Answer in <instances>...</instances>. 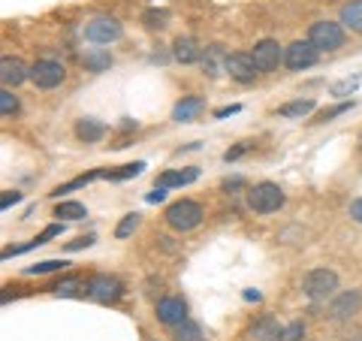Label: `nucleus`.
Returning a JSON list of instances; mask_svg holds the SVG:
<instances>
[{"instance_id":"nucleus-1","label":"nucleus","mask_w":362,"mask_h":341,"mask_svg":"<svg viewBox=\"0 0 362 341\" xmlns=\"http://www.w3.org/2000/svg\"><path fill=\"white\" fill-rule=\"evenodd\" d=\"M284 190H281L275 181H259V185L251 187V193H247V206H251L257 214H272L278 212L281 206H284Z\"/></svg>"},{"instance_id":"nucleus-2","label":"nucleus","mask_w":362,"mask_h":341,"mask_svg":"<svg viewBox=\"0 0 362 341\" xmlns=\"http://www.w3.org/2000/svg\"><path fill=\"white\" fill-rule=\"evenodd\" d=\"M308 40L317 52H335L344 45V25L341 21H314L308 30Z\"/></svg>"},{"instance_id":"nucleus-3","label":"nucleus","mask_w":362,"mask_h":341,"mask_svg":"<svg viewBox=\"0 0 362 341\" xmlns=\"http://www.w3.org/2000/svg\"><path fill=\"white\" fill-rule=\"evenodd\" d=\"M199 221H202V209H199V202H194V200H178V202H173V206L166 209V224L173 226V230H178V233L194 230V226H199Z\"/></svg>"},{"instance_id":"nucleus-4","label":"nucleus","mask_w":362,"mask_h":341,"mask_svg":"<svg viewBox=\"0 0 362 341\" xmlns=\"http://www.w3.org/2000/svg\"><path fill=\"white\" fill-rule=\"evenodd\" d=\"M302 290H305V296L314 299V302H323V299H329L335 296V290H338V275L329 269H314L305 275V284H302Z\"/></svg>"},{"instance_id":"nucleus-5","label":"nucleus","mask_w":362,"mask_h":341,"mask_svg":"<svg viewBox=\"0 0 362 341\" xmlns=\"http://www.w3.org/2000/svg\"><path fill=\"white\" fill-rule=\"evenodd\" d=\"M66 79V70H64V64L61 61H52V58H42L30 67V82L42 88V91H52V88H58L61 82Z\"/></svg>"},{"instance_id":"nucleus-6","label":"nucleus","mask_w":362,"mask_h":341,"mask_svg":"<svg viewBox=\"0 0 362 341\" xmlns=\"http://www.w3.org/2000/svg\"><path fill=\"white\" fill-rule=\"evenodd\" d=\"M317 58H320V52L311 45V40L293 42V45H287V49H284V64H287V70H293V73L308 70V67L317 64Z\"/></svg>"},{"instance_id":"nucleus-7","label":"nucleus","mask_w":362,"mask_h":341,"mask_svg":"<svg viewBox=\"0 0 362 341\" xmlns=\"http://www.w3.org/2000/svg\"><path fill=\"white\" fill-rule=\"evenodd\" d=\"M85 40L97 42V45H109V42L121 40V25L115 18L100 16V18H94V21H88V25H85Z\"/></svg>"},{"instance_id":"nucleus-8","label":"nucleus","mask_w":362,"mask_h":341,"mask_svg":"<svg viewBox=\"0 0 362 341\" xmlns=\"http://www.w3.org/2000/svg\"><path fill=\"white\" fill-rule=\"evenodd\" d=\"M251 58H254V64H257L259 73H272V70H278L281 61H284V52H281V45H278L275 40H259V42L254 45Z\"/></svg>"},{"instance_id":"nucleus-9","label":"nucleus","mask_w":362,"mask_h":341,"mask_svg":"<svg viewBox=\"0 0 362 341\" xmlns=\"http://www.w3.org/2000/svg\"><path fill=\"white\" fill-rule=\"evenodd\" d=\"M121 293H124L121 281L112 275H94L88 281V296L97 302H115V299H121Z\"/></svg>"},{"instance_id":"nucleus-10","label":"nucleus","mask_w":362,"mask_h":341,"mask_svg":"<svg viewBox=\"0 0 362 341\" xmlns=\"http://www.w3.org/2000/svg\"><path fill=\"white\" fill-rule=\"evenodd\" d=\"M226 73H230L235 82H242V85H251L254 79H257V64L251 54H245V52H233L230 58H226Z\"/></svg>"},{"instance_id":"nucleus-11","label":"nucleus","mask_w":362,"mask_h":341,"mask_svg":"<svg viewBox=\"0 0 362 341\" xmlns=\"http://www.w3.org/2000/svg\"><path fill=\"white\" fill-rule=\"evenodd\" d=\"M157 320H160L163 326H178L181 320H187V305L185 299L178 296H166L157 302Z\"/></svg>"},{"instance_id":"nucleus-12","label":"nucleus","mask_w":362,"mask_h":341,"mask_svg":"<svg viewBox=\"0 0 362 341\" xmlns=\"http://www.w3.org/2000/svg\"><path fill=\"white\" fill-rule=\"evenodd\" d=\"M281 335H284V326H281L272 314L259 317V320L247 329V338L251 341H281Z\"/></svg>"},{"instance_id":"nucleus-13","label":"nucleus","mask_w":362,"mask_h":341,"mask_svg":"<svg viewBox=\"0 0 362 341\" xmlns=\"http://www.w3.org/2000/svg\"><path fill=\"white\" fill-rule=\"evenodd\" d=\"M0 79H4L6 88H16V85L25 82V79H30V70L21 58H4L0 61Z\"/></svg>"},{"instance_id":"nucleus-14","label":"nucleus","mask_w":362,"mask_h":341,"mask_svg":"<svg viewBox=\"0 0 362 341\" xmlns=\"http://www.w3.org/2000/svg\"><path fill=\"white\" fill-rule=\"evenodd\" d=\"M226 58H230V54L223 52V45L214 42V45H206V49H202L199 64L209 76H221V73H226Z\"/></svg>"},{"instance_id":"nucleus-15","label":"nucleus","mask_w":362,"mask_h":341,"mask_svg":"<svg viewBox=\"0 0 362 341\" xmlns=\"http://www.w3.org/2000/svg\"><path fill=\"white\" fill-rule=\"evenodd\" d=\"M197 178H199L197 166H190V169H166V173H160V178H157V185L160 187H185V185H194Z\"/></svg>"},{"instance_id":"nucleus-16","label":"nucleus","mask_w":362,"mask_h":341,"mask_svg":"<svg viewBox=\"0 0 362 341\" xmlns=\"http://www.w3.org/2000/svg\"><path fill=\"white\" fill-rule=\"evenodd\" d=\"M359 302H362V296L356 290H350V293H341L332 305H329V317L332 320H344V317H350V314H356V308H359Z\"/></svg>"},{"instance_id":"nucleus-17","label":"nucleus","mask_w":362,"mask_h":341,"mask_svg":"<svg viewBox=\"0 0 362 341\" xmlns=\"http://www.w3.org/2000/svg\"><path fill=\"white\" fill-rule=\"evenodd\" d=\"M202 109H206V100H202V97H194V94L181 97L175 103V109H173V121H178V124L181 121H194Z\"/></svg>"},{"instance_id":"nucleus-18","label":"nucleus","mask_w":362,"mask_h":341,"mask_svg":"<svg viewBox=\"0 0 362 341\" xmlns=\"http://www.w3.org/2000/svg\"><path fill=\"white\" fill-rule=\"evenodd\" d=\"M173 58H175L178 64H197V61L202 58V49L197 45L194 37H178L175 45H173Z\"/></svg>"},{"instance_id":"nucleus-19","label":"nucleus","mask_w":362,"mask_h":341,"mask_svg":"<svg viewBox=\"0 0 362 341\" xmlns=\"http://www.w3.org/2000/svg\"><path fill=\"white\" fill-rule=\"evenodd\" d=\"M76 136H78L82 142H100V139L106 136V124L97 121V118H78Z\"/></svg>"},{"instance_id":"nucleus-20","label":"nucleus","mask_w":362,"mask_h":341,"mask_svg":"<svg viewBox=\"0 0 362 341\" xmlns=\"http://www.w3.org/2000/svg\"><path fill=\"white\" fill-rule=\"evenodd\" d=\"M82 64H85V70H90V73H103V70L112 67V54L106 49H88L82 54Z\"/></svg>"},{"instance_id":"nucleus-21","label":"nucleus","mask_w":362,"mask_h":341,"mask_svg":"<svg viewBox=\"0 0 362 341\" xmlns=\"http://www.w3.org/2000/svg\"><path fill=\"white\" fill-rule=\"evenodd\" d=\"M341 25L362 33V0H350L341 6Z\"/></svg>"},{"instance_id":"nucleus-22","label":"nucleus","mask_w":362,"mask_h":341,"mask_svg":"<svg viewBox=\"0 0 362 341\" xmlns=\"http://www.w3.org/2000/svg\"><path fill=\"white\" fill-rule=\"evenodd\" d=\"M145 169L142 161L127 163V166H118V169H100V178H109V181H124V178H136Z\"/></svg>"},{"instance_id":"nucleus-23","label":"nucleus","mask_w":362,"mask_h":341,"mask_svg":"<svg viewBox=\"0 0 362 341\" xmlns=\"http://www.w3.org/2000/svg\"><path fill=\"white\" fill-rule=\"evenodd\" d=\"M314 112V100H293V103L278 106V115L281 118H305Z\"/></svg>"},{"instance_id":"nucleus-24","label":"nucleus","mask_w":362,"mask_h":341,"mask_svg":"<svg viewBox=\"0 0 362 341\" xmlns=\"http://www.w3.org/2000/svg\"><path fill=\"white\" fill-rule=\"evenodd\" d=\"M175 333H173V338L175 341H202V329L194 323V320H181L178 326H173Z\"/></svg>"},{"instance_id":"nucleus-25","label":"nucleus","mask_w":362,"mask_h":341,"mask_svg":"<svg viewBox=\"0 0 362 341\" xmlns=\"http://www.w3.org/2000/svg\"><path fill=\"white\" fill-rule=\"evenodd\" d=\"M54 218H66V221H82L88 218V209L82 202H61L58 209H54Z\"/></svg>"},{"instance_id":"nucleus-26","label":"nucleus","mask_w":362,"mask_h":341,"mask_svg":"<svg viewBox=\"0 0 362 341\" xmlns=\"http://www.w3.org/2000/svg\"><path fill=\"white\" fill-rule=\"evenodd\" d=\"M354 109V100H341L338 106H332V109H323V112H317V118H314V124H326V121H332V118H338V115H344V112H350Z\"/></svg>"},{"instance_id":"nucleus-27","label":"nucleus","mask_w":362,"mask_h":341,"mask_svg":"<svg viewBox=\"0 0 362 341\" xmlns=\"http://www.w3.org/2000/svg\"><path fill=\"white\" fill-rule=\"evenodd\" d=\"M66 266H70L66 260H42V263H37V266H28L25 275H45V272H58V269H66Z\"/></svg>"},{"instance_id":"nucleus-28","label":"nucleus","mask_w":362,"mask_h":341,"mask_svg":"<svg viewBox=\"0 0 362 341\" xmlns=\"http://www.w3.org/2000/svg\"><path fill=\"white\" fill-rule=\"evenodd\" d=\"M136 226H139V214H136V212H130V214H124V218H121V224L115 226V236H118V238H127V236L136 230Z\"/></svg>"},{"instance_id":"nucleus-29","label":"nucleus","mask_w":362,"mask_h":341,"mask_svg":"<svg viewBox=\"0 0 362 341\" xmlns=\"http://www.w3.org/2000/svg\"><path fill=\"white\" fill-rule=\"evenodd\" d=\"M142 21H145V28H166L169 13L166 9H148V13L142 16Z\"/></svg>"},{"instance_id":"nucleus-30","label":"nucleus","mask_w":362,"mask_h":341,"mask_svg":"<svg viewBox=\"0 0 362 341\" xmlns=\"http://www.w3.org/2000/svg\"><path fill=\"white\" fill-rule=\"evenodd\" d=\"M78 290H85V284L78 281V278H66V281H61L58 287H54L58 296H78Z\"/></svg>"},{"instance_id":"nucleus-31","label":"nucleus","mask_w":362,"mask_h":341,"mask_svg":"<svg viewBox=\"0 0 362 341\" xmlns=\"http://www.w3.org/2000/svg\"><path fill=\"white\" fill-rule=\"evenodd\" d=\"M356 88H359V76L344 79V82H335V85L329 88V94H332V97H347V94H354Z\"/></svg>"},{"instance_id":"nucleus-32","label":"nucleus","mask_w":362,"mask_h":341,"mask_svg":"<svg viewBox=\"0 0 362 341\" xmlns=\"http://www.w3.org/2000/svg\"><path fill=\"white\" fill-rule=\"evenodd\" d=\"M0 112H4L6 118H9V115H16V112H18V100L13 97V91H9V88L0 91Z\"/></svg>"},{"instance_id":"nucleus-33","label":"nucleus","mask_w":362,"mask_h":341,"mask_svg":"<svg viewBox=\"0 0 362 341\" xmlns=\"http://www.w3.org/2000/svg\"><path fill=\"white\" fill-rule=\"evenodd\" d=\"M302 338H305V326L299 320L284 326V335H281V341H302Z\"/></svg>"},{"instance_id":"nucleus-34","label":"nucleus","mask_w":362,"mask_h":341,"mask_svg":"<svg viewBox=\"0 0 362 341\" xmlns=\"http://www.w3.org/2000/svg\"><path fill=\"white\" fill-rule=\"evenodd\" d=\"M61 233H64V224H52V226H45V230L37 236V242H40V245H45L49 238H58Z\"/></svg>"},{"instance_id":"nucleus-35","label":"nucleus","mask_w":362,"mask_h":341,"mask_svg":"<svg viewBox=\"0 0 362 341\" xmlns=\"http://www.w3.org/2000/svg\"><path fill=\"white\" fill-rule=\"evenodd\" d=\"M247 151H251V145H247V142H239L235 149H230V151L223 154V161H226V163H233V161H239V157L247 154Z\"/></svg>"},{"instance_id":"nucleus-36","label":"nucleus","mask_w":362,"mask_h":341,"mask_svg":"<svg viewBox=\"0 0 362 341\" xmlns=\"http://www.w3.org/2000/svg\"><path fill=\"white\" fill-rule=\"evenodd\" d=\"M94 242H97V236H78L76 242L66 245V251H82V248H90Z\"/></svg>"},{"instance_id":"nucleus-37","label":"nucleus","mask_w":362,"mask_h":341,"mask_svg":"<svg viewBox=\"0 0 362 341\" xmlns=\"http://www.w3.org/2000/svg\"><path fill=\"white\" fill-rule=\"evenodd\" d=\"M18 200H21V193H18V190H6V193H4V200H0V209L6 212L9 206H16Z\"/></svg>"},{"instance_id":"nucleus-38","label":"nucleus","mask_w":362,"mask_h":341,"mask_svg":"<svg viewBox=\"0 0 362 341\" xmlns=\"http://www.w3.org/2000/svg\"><path fill=\"white\" fill-rule=\"evenodd\" d=\"M145 200H148L151 202V206H154V202H163L166 200V187H160V185H157L151 193H148V197H145Z\"/></svg>"},{"instance_id":"nucleus-39","label":"nucleus","mask_w":362,"mask_h":341,"mask_svg":"<svg viewBox=\"0 0 362 341\" xmlns=\"http://www.w3.org/2000/svg\"><path fill=\"white\" fill-rule=\"evenodd\" d=\"M350 218H354L356 224H362V197L350 202Z\"/></svg>"},{"instance_id":"nucleus-40","label":"nucleus","mask_w":362,"mask_h":341,"mask_svg":"<svg viewBox=\"0 0 362 341\" xmlns=\"http://www.w3.org/2000/svg\"><path fill=\"white\" fill-rule=\"evenodd\" d=\"M235 112H242V106H223V109L214 112V118H230V115H235Z\"/></svg>"},{"instance_id":"nucleus-41","label":"nucleus","mask_w":362,"mask_h":341,"mask_svg":"<svg viewBox=\"0 0 362 341\" xmlns=\"http://www.w3.org/2000/svg\"><path fill=\"white\" fill-rule=\"evenodd\" d=\"M245 299H247V302H259V299H263V296H259V293H257V290H245Z\"/></svg>"}]
</instances>
